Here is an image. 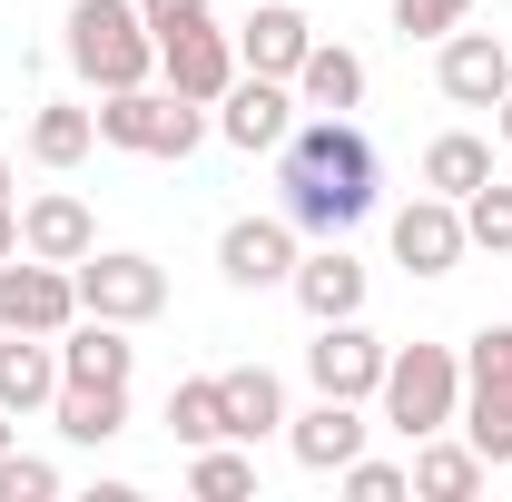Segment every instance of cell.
Returning <instances> with one entry per match:
<instances>
[{"label": "cell", "mask_w": 512, "mask_h": 502, "mask_svg": "<svg viewBox=\"0 0 512 502\" xmlns=\"http://www.w3.org/2000/svg\"><path fill=\"white\" fill-rule=\"evenodd\" d=\"M188 493H197V502H247V493H256V453H237V443H197Z\"/></svg>", "instance_id": "4316f807"}, {"label": "cell", "mask_w": 512, "mask_h": 502, "mask_svg": "<svg viewBox=\"0 0 512 502\" xmlns=\"http://www.w3.org/2000/svg\"><path fill=\"white\" fill-rule=\"evenodd\" d=\"M138 20H148V40H178V30L217 20V10H207V0H138Z\"/></svg>", "instance_id": "1f68e13d"}, {"label": "cell", "mask_w": 512, "mask_h": 502, "mask_svg": "<svg viewBox=\"0 0 512 502\" xmlns=\"http://www.w3.org/2000/svg\"><path fill=\"white\" fill-rule=\"evenodd\" d=\"M60 394V335H0V414H40Z\"/></svg>", "instance_id": "d6986e66"}, {"label": "cell", "mask_w": 512, "mask_h": 502, "mask_svg": "<svg viewBox=\"0 0 512 502\" xmlns=\"http://www.w3.org/2000/svg\"><path fill=\"white\" fill-rule=\"evenodd\" d=\"M0 207H10V158H0Z\"/></svg>", "instance_id": "e575fe53"}, {"label": "cell", "mask_w": 512, "mask_h": 502, "mask_svg": "<svg viewBox=\"0 0 512 502\" xmlns=\"http://www.w3.org/2000/svg\"><path fill=\"white\" fill-rule=\"evenodd\" d=\"M483 178H493V148H483L473 128H444V138L424 148V188H434V197H453V207L483 188Z\"/></svg>", "instance_id": "cb8c5ba5"}, {"label": "cell", "mask_w": 512, "mask_h": 502, "mask_svg": "<svg viewBox=\"0 0 512 502\" xmlns=\"http://www.w3.org/2000/svg\"><path fill=\"white\" fill-rule=\"evenodd\" d=\"M463 237H473L483 256H512V188L503 178H483V188L463 197Z\"/></svg>", "instance_id": "83f0119b"}, {"label": "cell", "mask_w": 512, "mask_h": 502, "mask_svg": "<svg viewBox=\"0 0 512 502\" xmlns=\"http://www.w3.org/2000/svg\"><path fill=\"white\" fill-rule=\"evenodd\" d=\"M79 325V276L50 256H0V335H69Z\"/></svg>", "instance_id": "8992f818"}, {"label": "cell", "mask_w": 512, "mask_h": 502, "mask_svg": "<svg viewBox=\"0 0 512 502\" xmlns=\"http://www.w3.org/2000/svg\"><path fill=\"white\" fill-rule=\"evenodd\" d=\"M69 276H79V315H109V325H148V315L168 306V276H158V256L89 247Z\"/></svg>", "instance_id": "52a82bcc"}, {"label": "cell", "mask_w": 512, "mask_h": 502, "mask_svg": "<svg viewBox=\"0 0 512 502\" xmlns=\"http://www.w3.org/2000/svg\"><path fill=\"white\" fill-rule=\"evenodd\" d=\"M434 79H444L453 109H493L512 89V40H493V30H444L434 40Z\"/></svg>", "instance_id": "9c48e42d"}, {"label": "cell", "mask_w": 512, "mask_h": 502, "mask_svg": "<svg viewBox=\"0 0 512 502\" xmlns=\"http://www.w3.org/2000/svg\"><path fill=\"white\" fill-rule=\"evenodd\" d=\"M276 188H286V227H306V237H345L355 217H375V188H384V158L375 138L355 119H316L286 128V148H276Z\"/></svg>", "instance_id": "6da1fadb"}, {"label": "cell", "mask_w": 512, "mask_h": 502, "mask_svg": "<svg viewBox=\"0 0 512 502\" xmlns=\"http://www.w3.org/2000/svg\"><path fill=\"white\" fill-rule=\"evenodd\" d=\"M384 355H394V345H375L355 315H335V325H316V345H306V375H316V394H355V404H365L384 384Z\"/></svg>", "instance_id": "9a60e30c"}, {"label": "cell", "mask_w": 512, "mask_h": 502, "mask_svg": "<svg viewBox=\"0 0 512 502\" xmlns=\"http://www.w3.org/2000/svg\"><path fill=\"white\" fill-rule=\"evenodd\" d=\"M493 138H503V148H512V89H503V99H493Z\"/></svg>", "instance_id": "836d02e7"}, {"label": "cell", "mask_w": 512, "mask_h": 502, "mask_svg": "<svg viewBox=\"0 0 512 502\" xmlns=\"http://www.w3.org/2000/svg\"><path fill=\"white\" fill-rule=\"evenodd\" d=\"M394 256L414 266V276H453L463 256H473V237H463V207L453 197H414V207H394Z\"/></svg>", "instance_id": "5bb4252c"}, {"label": "cell", "mask_w": 512, "mask_h": 502, "mask_svg": "<svg viewBox=\"0 0 512 502\" xmlns=\"http://www.w3.org/2000/svg\"><path fill=\"white\" fill-rule=\"evenodd\" d=\"M404 473H414V493H424V502H473L483 483H493V463H483L473 443H453V434H424Z\"/></svg>", "instance_id": "ffe728a7"}, {"label": "cell", "mask_w": 512, "mask_h": 502, "mask_svg": "<svg viewBox=\"0 0 512 502\" xmlns=\"http://www.w3.org/2000/svg\"><path fill=\"white\" fill-rule=\"evenodd\" d=\"M286 286H296V306L316 315V325H335V315H365V266L345 256V237H325L316 256H296V276H286Z\"/></svg>", "instance_id": "2e32d148"}, {"label": "cell", "mask_w": 512, "mask_h": 502, "mask_svg": "<svg viewBox=\"0 0 512 502\" xmlns=\"http://www.w3.org/2000/svg\"><path fill=\"white\" fill-rule=\"evenodd\" d=\"M306 50H316V20L296 0H256L247 20H237V69H256V79H296Z\"/></svg>", "instance_id": "7c38bea8"}, {"label": "cell", "mask_w": 512, "mask_h": 502, "mask_svg": "<svg viewBox=\"0 0 512 502\" xmlns=\"http://www.w3.org/2000/svg\"><path fill=\"white\" fill-rule=\"evenodd\" d=\"M335 483H345L355 502H404V493H414V473H404V463H365V453H355Z\"/></svg>", "instance_id": "4dcf8cb0"}, {"label": "cell", "mask_w": 512, "mask_h": 502, "mask_svg": "<svg viewBox=\"0 0 512 502\" xmlns=\"http://www.w3.org/2000/svg\"><path fill=\"white\" fill-rule=\"evenodd\" d=\"M10 424H20V414H0V453H10Z\"/></svg>", "instance_id": "d590c367"}, {"label": "cell", "mask_w": 512, "mask_h": 502, "mask_svg": "<svg viewBox=\"0 0 512 502\" xmlns=\"http://www.w3.org/2000/svg\"><path fill=\"white\" fill-rule=\"evenodd\" d=\"M138 375V345H128V325L109 315H79L60 335V384H128Z\"/></svg>", "instance_id": "ac0fdd59"}, {"label": "cell", "mask_w": 512, "mask_h": 502, "mask_svg": "<svg viewBox=\"0 0 512 502\" xmlns=\"http://www.w3.org/2000/svg\"><path fill=\"white\" fill-rule=\"evenodd\" d=\"M60 493V463H40V453H0V502H50Z\"/></svg>", "instance_id": "f546056e"}, {"label": "cell", "mask_w": 512, "mask_h": 502, "mask_svg": "<svg viewBox=\"0 0 512 502\" xmlns=\"http://www.w3.org/2000/svg\"><path fill=\"white\" fill-rule=\"evenodd\" d=\"M69 69L109 99V89H148V69H158V40H148V20H138V0H79L60 30Z\"/></svg>", "instance_id": "7a4b0ae2"}, {"label": "cell", "mask_w": 512, "mask_h": 502, "mask_svg": "<svg viewBox=\"0 0 512 502\" xmlns=\"http://www.w3.org/2000/svg\"><path fill=\"white\" fill-rule=\"evenodd\" d=\"M99 138L128 148V158H188L207 138V109L178 99V89H109L99 99Z\"/></svg>", "instance_id": "277c9868"}, {"label": "cell", "mask_w": 512, "mask_h": 502, "mask_svg": "<svg viewBox=\"0 0 512 502\" xmlns=\"http://www.w3.org/2000/svg\"><path fill=\"white\" fill-rule=\"evenodd\" d=\"M20 247L50 256V266H79V256L99 247V217H89L69 188H50V197H30V207H20Z\"/></svg>", "instance_id": "e0dca14e"}, {"label": "cell", "mask_w": 512, "mask_h": 502, "mask_svg": "<svg viewBox=\"0 0 512 502\" xmlns=\"http://www.w3.org/2000/svg\"><path fill=\"white\" fill-rule=\"evenodd\" d=\"M296 109H365V60L345 50V40H316L306 50V69H296Z\"/></svg>", "instance_id": "44dd1931"}, {"label": "cell", "mask_w": 512, "mask_h": 502, "mask_svg": "<svg viewBox=\"0 0 512 502\" xmlns=\"http://www.w3.org/2000/svg\"><path fill=\"white\" fill-rule=\"evenodd\" d=\"M286 128H296V79H256V69H237V89L217 99V138L247 148V158H276Z\"/></svg>", "instance_id": "ba28073f"}, {"label": "cell", "mask_w": 512, "mask_h": 502, "mask_svg": "<svg viewBox=\"0 0 512 502\" xmlns=\"http://www.w3.org/2000/svg\"><path fill=\"white\" fill-rule=\"evenodd\" d=\"M50 414H60L69 443H119L128 434V384H60Z\"/></svg>", "instance_id": "7402d4cb"}, {"label": "cell", "mask_w": 512, "mask_h": 502, "mask_svg": "<svg viewBox=\"0 0 512 502\" xmlns=\"http://www.w3.org/2000/svg\"><path fill=\"white\" fill-rule=\"evenodd\" d=\"M168 434L188 443H237L227 434V394H217V375H188V384H168Z\"/></svg>", "instance_id": "484cf974"}, {"label": "cell", "mask_w": 512, "mask_h": 502, "mask_svg": "<svg viewBox=\"0 0 512 502\" xmlns=\"http://www.w3.org/2000/svg\"><path fill=\"white\" fill-rule=\"evenodd\" d=\"M375 404H384V434H404V443L453 434V414H463V355L453 345H394Z\"/></svg>", "instance_id": "3957f363"}, {"label": "cell", "mask_w": 512, "mask_h": 502, "mask_svg": "<svg viewBox=\"0 0 512 502\" xmlns=\"http://www.w3.org/2000/svg\"><path fill=\"white\" fill-rule=\"evenodd\" d=\"M158 69H168V89H178V99L217 109V99L237 89V40H227L217 20H197V30H178V40H158Z\"/></svg>", "instance_id": "4fadbf2b"}, {"label": "cell", "mask_w": 512, "mask_h": 502, "mask_svg": "<svg viewBox=\"0 0 512 502\" xmlns=\"http://www.w3.org/2000/svg\"><path fill=\"white\" fill-rule=\"evenodd\" d=\"M217 276L247 286V296L286 286V276H296V227H286V217H227V237H217Z\"/></svg>", "instance_id": "30bf717a"}, {"label": "cell", "mask_w": 512, "mask_h": 502, "mask_svg": "<svg viewBox=\"0 0 512 502\" xmlns=\"http://www.w3.org/2000/svg\"><path fill=\"white\" fill-rule=\"evenodd\" d=\"M0 256H20V207H0Z\"/></svg>", "instance_id": "d6a6232c"}, {"label": "cell", "mask_w": 512, "mask_h": 502, "mask_svg": "<svg viewBox=\"0 0 512 502\" xmlns=\"http://www.w3.org/2000/svg\"><path fill=\"white\" fill-rule=\"evenodd\" d=\"M365 434H375V424H365L355 394H316L306 414H286V453H296L306 473H345V463L365 453Z\"/></svg>", "instance_id": "8fae6325"}, {"label": "cell", "mask_w": 512, "mask_h": 502, "mask_svg": "<svg viewBox=\"0 0 512 502\" xmlns=\"http://www.w3.org/2000/svg\"><path fill=\"white\" fill-rule=\"evenodd\" d=\"M217 394H227V434H237V443H256V434H276V424H286V384L266 375V365H227Z\"/></svg>", "instance_id": "603a6c76"}, {"label": "cell", "mask_w": 512, "mask_h": 502, "mask_svg": "<svg viewBox=\"0 0 512 502\" xmlns=\"http://www.w3.org/2000/svg\"><path fill=\"white\" fill-rule=\"evenodd\" d=\"M463 20H473V0H394V30H404V40H444Z\"/></svg>", "instance_id": "f1b7e54d"}, {"label": "cell", "mask_w": 512, "mask_h": 502, "mask_svg": "<svg viewBox=\"0 0 512 502\" xmlns=\"http://www.w3.org/2000/svg\"><path fill=\"white\" fill-rule=\"evenodd\" d=\"M99 148V109H69V99H50L40 119H30V158L40 168H79Z\"/></svg>", "instance_id": "d4e9b609"}, {"label": "cell", "mask_w": 512, "mask_h": 502, "mask_svg": "<svg viewBox=\"0 0 512 502\" xmlns=\"http://www.w3.org/2000/svg\"><path fill=\"white\" fill-rule=\"evenodd\" d=\"M463 443L483 463H512V325H483L463 345Z\"/></svg>", "instance_id": "5b68a950"}]
</instances>
